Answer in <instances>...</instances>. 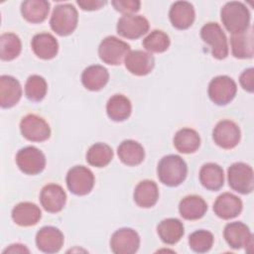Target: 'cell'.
<instances>
[{
    "mask_svg": "<svg viewBox=\"0 0 254 254\" xmlns=\"http://www.w3.org/2000/svg\"><path fill=\"white\" fill-rule=\"evenodd\" d=\"M157 174L162 184L168 187H178L187 178L188 166L182 157L168 155L160 160Z\"/></svg>",
    "mask_w": 254,
    "mask_h": 254,
    "instance_id": "obj_1",
    "label": "cell"
},
{
    "mask_svg": "<svg viewBox=\"0 0 254 254\" xmlns=\"http://www.w3.org/2000/svg\"><path fill=\"white\" fill-rule=\"evenodd\" d=\"M220 19L225 29L231 34L244 32L250 27V12L242 2H227L221 8Z\"/></svg>",
    "mask_w": 254,
    "mask_h": 254,
    "instance_id": "obj_2",
    "label": "cell"
},
{
    "mask_svg": "<svg viewBox=\"0 0 254 254\" xmlns=\"http://www.w3.org/2000/svg\"><path fill=\"white\" fill-rule=\"evenodd\" d=\"M78 14L75 7L71 4L57 5L50 19L52 30L59 36H68L77 27Z\"/></svg>",
    "mask_w": 254,
    "mask_h": 254,
    "instance_id": "obj_3",
    "label": "cell"
},
{
    "mask_svg": "<svg viewBox=\"0 0 254 254\" xmlns=\"http://www.w3.org/2000/svg\"><path fill=\"white\" fill-rule=\"evenodd\" d=\"M229 187L242 194L252 192L254 189V177L252 168L242 162L232 164L227 170Z\"/></svg>",
    "mask_w": 254,
    "mask_h": 254,
    "instance_id": "obj_4",
    "label": "cell"
},
{
    "mask_svg": "<svg viewBox=\"0 0 254 254\" xmlns=\"http://www.w3.org/2000/svg\"><path fill=\"white\" fill-rule=\"evenodd\" d=\"M129 52L130 46L114 36L104 38L98 47L100 60L110 65L121 64Z\"/></svg>",
    "mask_w": 254,
    "mask_h": 254,
    "instance_id": "obj_5",
    "label": "cell"
},
{
    "mask_svg": "<svg viewBox=\"0 0 254 254\" xmlns=\"http://www.w3.org/2000/svg\"><path fill=\"white\" fill-rule=\"evenodd\" d=\"M200 37L204 43L210 46L213 58L223 60L228 56V45L226 36L217 23L209 22L202 26Z\"/></svg>",
    "mask_w": 254,
    "mask_h": 254,
    "instance_id": "obj_6",
    "label": "cell"
},
{
    "mask_svg": "<svg viewBox=\"0 0 254 254\" xmlns=\"http://www.w3.org/2000/svg\"><path fill=\"white\" fill-rule=\"evenodd\" d=\"M237 85L235 81L227 75L213 77L208 84V96L216 105H226L235 97Z\"/></svg>",
    "mask_w": 254,
    "mask_h": 254,
    "instance_id": "obj_7",
    "label": "cell"
},
{
    "mask_svg": "<svg viewBox=\"0 0 254 254\" xmlns=\"http://www.w3.org/2000/svg\"><path fill=\"white\" fill-rule=\"evenodd\" d=\"M65 182L70 192L75 195H85L94 187V176L88 168L74 166L68 170Z\"/></svg>",
    "mask_w": 254,
    "mask_h": 254,
    "instance_id": "obj_8",
    "label": "cell"
},
{
    "mask_svg": "<svg viewBox=\"0 0 254 254\" xmlns=\"http://www.w3.org/2000/svg\"><path fill=\"white\" fill-rule=\"evenodd\" d=\"M16 164L21 172L26 175H38L46 167L44 153L34 146L20 149L16 155Z\"/></svg>",
    "mask_w": 254,
    "mask_h": 254,
    "instance_id": "obj_9",
    "label": "cell"
},
{
    "mask_svg": "<svg viewBox=\"0 0 254 254\" xmlns=\"http://www.w3.org/2000/svg\"><path fill=\"white\" fill-rule=\"evenodd\" d=\"M20 131L24 138L32 142H44L51 136L49 124L44 118L36 114H28L22 118Z\"/></svg>",
    "mask_w": 254,
    "mask_h": 254,
    "instance_id": "obj_10",
    "label": "cell"
},
{
    "mask_svg": "<svg viewBox=\"0 0 254 254\" xmlns=\"http://www.w3.org/2000/svg\"><path fill=\"white\" fill-rule=\"evenodd\" d=\"M223 236L227 244L233 249L249 248V252L253 246V235L249 227L241 221L227 223L224 227Z\"/></svg>",
    "mask_w": 254,
    "mask_h": 254,
    "instance_id": "obj_11",
    "label": "cell"
},
{
    "mask_svg": "<svg viewBox=\"0 0 254 254\" xmlns=\"http://www.w3.org/2000/svg\"><path fill=\"white\" fill-rule=\"evenodd\" d=\"M139 246V234L129 227H123L116 230L110 239V248L115 254H133L137 252Z\"/></svg>",
    "mask_w": 254,
    "mask_h": 254,
    "instance_id": "obj_12",
    "label": "cell"
},
{
    "mask_svg": "<svg viewBox=\"0 0 254 254\" xmlns=\"http://www.w3.org/2000/svg\"><path fill=\"white\" fill-rule=\"evenodd\" d=\"M148 20L141 15H123L117 22L118 35L129 40H136L149 31Z\"/></svg>",
    "mask_w": 254,
    "mask_h": 254,
    "instance_id": "obj_13",
    "label": "cell"
},
{
    "mask_svg": "<svg viewBox=\"0 0 254 254\" xmlns=\"http://www.w3.org/2000/svg\"><path fill=\"white\" fill-rule=\"evenodd\" d=\"M212 138L217 146L228 150L238 145L241 132L235 122L231 120H221L215 125L212 131Z\"/></svg>",
    "mask_w": 254,
    "mask_h": 254,
    "instance_id": "obj_14",
    "label": "cell"
},
{
    "mask_svg": "<svg viewBox=\"0 0 254 254\" xmlns=\"http://www.w3.org/2000/svg\"><path fill=\"white\" fill-rule=\"evenodd\" d=\"M40 202L46 211L57 213L64 207L66 193L60 185L48 184L41 190Z\"/></svg>",
    "mask_w": 254,
    "mask_h": 254,
    "instance_id": "obj_15",
    "label": "cell"
},
{
    "mask_svg": "<svg viewBox=\"0 0 254 254\" xmlns=\"http://www.w3.org/2000/svg\"><path fill=\"white\" fill-rule=\"evenodd\" d=\"M64 234L55 226H44L36 234V245L44 253H57L64 245Z\"/></svg>",
    "mask_w": 254,
    "mask_h": 254,
    "instance_id": "obj_16",
    "label": "cell"
},
{
    "mask_svg": "<svg viewBox=\"0 0 254 254\" xmlns=\"http://www.w3.org/2000/svg\"><path fill=\"white\" fill-rule=\"evenodd\" d=\"M124 63L128 71H130L132 74L142 76L150 73L153 70L155 59L150 53L136 50L129 52L124 60Z\"/></svg>",
    "mask_w": 254,
    "mask_h": 254,
    "instance_id": "obj_17",
    "label": "cell"
},
{
    "mask_svg": "<svg viewBox=\"0 0 254 254\" xmlns=\"http://www.w3.org/2000/svg\"><path fill=\"white\" fill-rule=\"evenodd\" d=\"M169 18L176 29H189L195 19L193 6L188 1H177L171 6Z\"/></svg>",
    "mask_w": 254,
    "mask_h": 254,
    "instance_id": "obj_18",
    "label": "cell"
},
{
    "mask_svg": "<svg viewBox=\"0 0 254 254\" xmlns=\"http://www.w3.org/2000/svg\"><path fill=\"white\" fill-rule=\"evenodd\" d=\"M242 206V201L238 196L230 192H223L214 201L213 211L219 218L231 219L240 214Z\"/></svg>",
    "mask_w": 254,
    "mask_h": 254,
    "instance_id": "obj_19",
    "label": "cell"
},
{
    "mask_svg": "<svg viewBox=\"0 0 254 254\" xmlns=\"http://www.w3.org/2000/svg\"><path fill=\"white\" fill-rule=\"evenodd\" d=\"M22 96L20 82L11 75L0 76V105L2 108L15 106Z\"/></svg>",
    "mask_w": 254,
    "mask_h": 254,
    "instance_id": "obj_20",
    "label": "cell"
},
{
    "mask_svg": "<svg viewBox=\"0 0 254 254\" xmlns=\"http://www.w3.org/2000/svg\"><path fill=\"white\" fill-rule=\"evenodd\" d=\"M253 41V29L251 26L244 32L232 34L230 45L233 57L241 60L251 59L254 55Z\"/></svg>",
    "mask_w": 254,
    "mask_h": 254,
    "instance_id": "obj_21",
    "label": "cell"
},
{
    "mask_svg": "<svg viewBox=\"0 0 254 254\" xmlns=\"http://www.w3.org/2000/svg\"><path fill=\"white\" fill-rule=\"evenodd\" d=\"M42 217L40 207L29 201L16 204L12 209V219L20 226H32L37 224Z\"/></svg>",
    "mask_w": 254,
    "mask_h": 254,
    "instance_id": "obj_22",
    "label": "cell"
},
{
    "mask_svg": "<svg viewBox=\"0 0 254 254\" xmlns=\"http://www.w3.org/2000/svg\"><path fill=\"white\" fill-rule=\"evenodd\" d=\"M31 47L34 54L42 60H51L59 52V43L57 39L49 33H40L33 37Z\"/></svg>",
    "mask_w": 254,
    "mask_h": 254,
    "instance_id": "obj_23",
    "label": "cell"
},
{
    "mask_svg": "<svg viewBox=\"0 0 254 254\" xmlns=\"http://www.w3.org/2000/svg\"><path fill=\"white\" fill-rule=\"evenodd\" d=\"M134 201L140 207L149 208L154 206L159 198V190L155 182L150 180L141 181L134 190Z\"/></svg>",
    "mask_w": 254,
    "mask_h": 254,
    "instance_id": "obj_24",
    "label": "cell"
},
{
    "mask_svg": "<svg viewBox=\"0 0 254 254\" xmlns=\"http://www.w3.org/2000/svg\"><path fill=\"white\" fill-rule=\"evenodd\" d=\"M206 210L207 204L204 199L195 194L185 196L179 204L180 214L187 220L199 219L205 214Z\"/></svg>",
    "mask_w": 254,
    "mask_h": 254,
    "instance_id": "obj_25",
    "label": "cell"
},
{
    "mask_svg": "<svg viewBox=\"0 0 254 254\" xmlns=\"http://www.w3.org/2000/svg\"><path fill=\"white\" fill-rule=\"evenodd\" d=\"M109 80L108 70L99 64H93L86 67L81 74V82L83 86L91 91L102 89Z\"/></svg>",
    "mask_w": 254,
    "mask_h": 254,
    "instance_id": "obj_26",
    "label": "cell"
},
{
    "mask_svg": "<svg viewBox=\"0 0 254 254\" xmlns=\"http://www.w3.org/2000/svg\"><path fill=\"white\" fill-rule=\"evenodd\" d=\"M120 161L127 166H138L145 158L143 146L134 140H124L117 149Z\"/></svg>",
    "mask_w": 254,
    "mask_h": 254,
    "instance_id": "obj_27",
    "label": "cell"
},
{
    "mask_svg": "<svg viewBox=\"0 0 254 254\" xmlns=\"http://www.w3.org/2000/svg\"><path fill=\"white\" fill-rule=\"evenodd\" d=\"M157 232L161 240L169 245L176 244L184 236L183 222L178 218H166L157 226Z\"/></svg>",
    "mask_w": 254,
    "mask_h": 254,
    "instance_id": "obj_28",
    "label": "cell"
},
{
    "mask_svg": "<svg viewBox=\"0 0 254 254\" xmlns=\"http://www.w3.org/2000/svg\"><path fill=\"white\" fill-rule=\"evenodd\" d=\"M50 3L46 0H26L21 4L23 18L33 24L42 23L47 19Z\"/></svg>",
    "mask_w": 254,
    "mask_h": 254,
    "instance_id": "obj_29",
    "label": "cell"
},
{
    "mask_svg": "<svg viewBox=\"0 0 254 254\" xmlns=\"http://www.w3.org/2000/svg\"><path fill=\"white\" fill-rule=\"evenodd\" d=\"M199 181L206 190H218L224 184L222 168L215 163L204 164L199 171Z\"/></svg>",
    "mask_w": 254,
    "mask_h": 254,
    "instance_id": "obj_30",
    "label": "cell"
},
{
    "mask_svg": "<svg viewBox=\"0 0 254 254\" xmlns=\"http://www.w3.org/2000/svg\"><path fill=\"white\" fill-rule=\"evenodd\" d=\"M132 111L130 100L122 94L112 95L106 104L108 117L116 122H121L129 118Z\"/></svg>",
    "mask_w": 254,
    "mask_h": 254,
    "instance_id": "obj_31",
    "label": "cell"
},
{
    "mask_svg": "<svg viewBox=\"0 0 254 254\" xmlns=\"http://www.w3.org/2000/svg\"><path fill=\"white\" fill-rule=\"evenodd\" d=\"M200 145L198 133L191 128L180 129L174 137L175 148L183 154L194 153Z\"/></svg>",
    "mask_w": 254,
    "mask_h": 254,
    "instance_id": "obj_32",
    "label": "cell"
},
{
    "mask_svg": "<svg viewBox=\"0 0 254 254\" xmlns=\"http://www.w3.org/2000/svg\"><path fill=\"white\" fill-rule=\"evenodd\" d=\"M113 158V151L105 143H95L86 153V162L93 167L103 168L107 166Z\"/></svg>",
    "mask_w": 254,
    "mask_h": 254,
    "instance_id": "obj_33",
    "label": "cell"
},
{
    "mask_svg": "<svg viewBox=\"0 0 254 254\" xmlns=\"http://www.w3.org/2000/svg\"><path fill=\"white\" fill-rule=\"evenodd\" d=\"M22 50L20 38L13 33H4L0 37V58L3 61L16 59Z\"/></svg>",
    "mask_w": 254,
    "mask_h": 254,
    "instance_id": "obj_34",
    "label": "cell"
},
{
    "mask_svg": "<svg viewBox=\"0 0 254 254\" xmlns=\"http://www.w3.org/2000/svg\"><path fill=\"white\" fill-rule=\"evenodd\" d=\"M48 84L46 79L38 74H33L28 77L25 84L26 97L34 102H39L44 99L47 94Z\"/></svg>",
    "mask_w": 254,
    "mask_h": 254,
    "instance_id": "obj_35",
    "label": "cell"
},
{
    "mask_svg": "<svg viewBox=\"0 0 254 254\" xmlns=\"http://www.w3.org/2000/svg\"><path fill=\"white\" fill-rule=\"evenodd\" d=\"M170 44L169 36L161 30L152 31L143 40V47L150 53H164L169 49Z\"/></svg>",
    "mask_w": 254,
    "mask_h": 254,
    "instance_id": "obj_36",
    "label": "cell"
},
{
    "mask_svg": "<svg viewBox=\"0 0 254 254\" xmlns=\"http://www.w3.org/2000/svg\"><path fill=\"white\" fill-rule=\"evenodd\" d=\"M213 235L211 232L199 229L192 232L189 237V244L192 251L196 253H204L210 250L213 244Z\"/></svg>",
    "mask_w": 254,
    "mask_h": 254,
    "instance_id": "obj_37",
    "label": "cell"
},
{
    "mask_svg": "<svg viewBox=\"0 0 254 254\" xmlns=\"http://www.w3.org/2000/svg\"><path fill=\"white\" fill-rule=\"evenodd\" d=\"M111 4L116 11L124 15H129L139 11L141 2L138 0H113Z\"/></svg>",
    "mask_w": 254,
    "mask_h": 254,
    "instance_id": "obj_38",
    "label": "cell"
},
{
    "mask_svg": "<svg viewBox=\"0 0 254 254\" xmlns=\"http://www.w3.org/2000/svg\"><path fill=\"white\" fill-rule=\"evenodd\" d=\"M253 78H254V69L253 67H249L245 69L239 77V81L241 86L243 87L244 90L248 92H253L254 90V83H253Z\"/></svg>",
    "mask_w": 254,
    "mask_h": 254,
    "instance_id": "obj_39",
    "label": "cell"
},
{
    "mask_svg": "<svg viewBox=\"0 0 254 254\" xmlns=\"http://www.w3.org/2000/svg\"><path fill=\"white\" fill-rule=\"evenodd\" d=\"M77 5L85 11H94L100 9L103 5L106 4V1L101 0H77Z\"/></svg>",
    "mask_w": 254,
    "mask_h": 254,
    "instance_id": "obj_40",
    "label": "cell"
},
{
    "mask_svg": "<svg viewBox=\"0 0 254 254\" xmlns=\"http://www.w3.org/2000/svg\"><path fill=\"white\" fill-rule=\"evenodd\" d=\"M3 253H30L29 249L23 245V244H12L9 247H7Z\"/></svg>",
    "mask_w": 254,
    "mask_h": 254,
    "instance_id": "obj_41",
    "label": "cell"
}]
</instances>
